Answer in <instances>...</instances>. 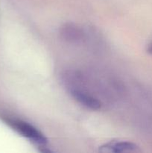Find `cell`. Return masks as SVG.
Returning a JSON list of instances; mask_svg holds the SVG:
<instances>
[{
	"instance_id": "cell-1",
	"label": "cell",
	"mask_w": 152,
	"mask_h": 153,
	"mask_svg": "<svg viewBox=\"0 0 152 153\" xmlns=\"http://www.w3.org/2000/svg\"><path fill=\"white\" fill-rule=\"evenodd\" d=\"M4 122L16 132L29 140L40 148H47V138L36 127L24 120L10 117H2Z\"/></svg>"
},
{
	"instance_id": "cell-2",
	"label": "cell",
	"mask_w": 152,
	"mask_h": 153,
	"mask_svg": "<svg viewBox=\"0 0 152 153\" xmlns=\"http://www.w3.org/2000/svg\"><path fill=\"white\" fill-rule=\"evenodd\" d=\"M69 93L75 101L86 108L91 110H99L101 108V101L86 90L77 87L67 88Z\"/></svg>"
},
{
	"instance_id": "cell-3",
	"label": "cell",
	"mask_w": 152,
	"mask_h": 153,
	"mask_svg": "<svg viewBox=\"0 0 152 153\" xmlns=\"http://www.w3.org/2000/svg\"><path fill=\"white\" fill-rule=\"evenodd\" d=\"M138 149V146L135 143L125 140H116L110 141L103 145L99 148L101 152L107 153H119L134 152Z\"/></svg>"
},
{
	"instance_id": "cell-4",
	"label": "cell",
	"mask_w": 152,
	"mask_h": 153,
	"mask_svg": "<svg viewBox=\"0 0 152 153\" xmlns=\"http://www.w3.org/2000/svg\"><path fill=\"white\" fill-rule=\"evenodd\" d=\"M61 34L65 40L72 43L81 42L83 33L81 30L73 24H66L62 28Z\"/></svg>"
}]
</instances>
